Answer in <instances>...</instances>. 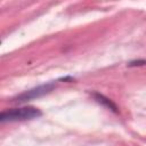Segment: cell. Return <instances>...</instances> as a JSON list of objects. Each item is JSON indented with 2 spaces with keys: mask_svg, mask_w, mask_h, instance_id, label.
Returning <instances> with one entry per match:
<instances>
[{
  "mask_svg": "<svg viewBox=\"0 0 146 146\" xmlns=\"http://www.w3.org/2000/svg\"><path fill=\"white\" fill-rule=\"evenodd\" d=\"M42 115V112L33 106H24L19 108H11L2 111L0 114L1 122H17L38 119Z\"/></svg>",
  "mask_w": 146,
  "mask_h": 146,
  "instance_id": "1",
  "label": "cell"
},
{
  "mask_svg": "<svg viewBox=\"0 0 146 146\" xmlns=\"http://www.w3.org/2000/svg\"><path fill=\"white\" fill-rule=\"evenodd\" d=\"M55 88H56V82H54V81L47 82V83L40 84L38 87H34L30 90H26V91L17 95L16 97L13 98V102H15V103H25V102H29V100H32V99H36V98H40V97L49 94Z\"/></svg>",
  "mask_w": 146,
  "mask_h": 146,
  "instance_id": "2",
  "label": "cell"
},
{
  "mask_svg": "<svg viewBox=\"0 0 146 146\" xmlns=\"http://www.w3.org/2000/svg\"><path fill=\"white\" fill-rule=\"evenodd\" d=\"M92 95V97H94V99L98 103V104H100V105H103L104 107H106V108H108L110 111H112V112H114V113H119V107L116 106V104L112 100V99H110L108 97H106V96H104L103 94H100V92H97V91H95V92H92L91 94Z\"/></svg>",
  "mask_w": 146,
  "mask_h": 146,
  "instance_id": "3",
  "label": "cell"
},
{
  "mask_svg": "<svg viewBox=\"0 0 146 146\" xmlns=\"http://www.w3.org/2000/svg\"><path fill=\"white\" fill-rule=\"evenodd\" d=\"M146 65V59H136V60H131L128 63L129 67H136V66H145Z\"/></svg>",
  "mask_w": 146,
  "mask_h": 146,
  "instance_id": "4",
  "label": "cell"
}]
</instances>
